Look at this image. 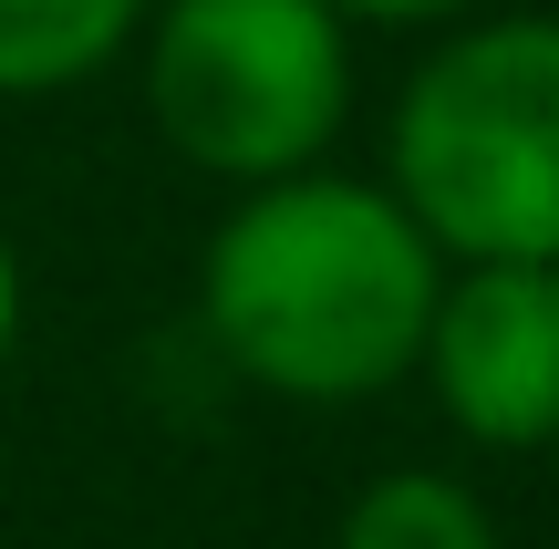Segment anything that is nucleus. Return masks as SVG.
I'll list each match as a JSON object with an SVG mask.
<instances>
[{
  "instance_id": "nucleus-7",
  "label": "nucleus",
  "mask_w": 559,
  "mask_h": 549,
  "mask_svg": "<svg viewBox=\"0 0 559 549\" xmlns=\"http://www.w3.org/2000/svg\"><path fill=\"white\" fill-rule=\"evenodd\" d=\"M342 21H445V11H477V0H332Z\"/></svg>"
},
{
  "instance_id": "nucleus-3",
  "label": "nucleus",
  "mask_w": 559,
  "mask_h": 549,
  "mask_svg": "<svg viewBox=\"0 0 559 549\" xmlns=\"http://www.w3.org/2000/svg\"><path fill=\"white\" fill-rule=\"evenodd\" d=\"M353 52H342L332 0H166L156 52H145V104L156 135L207 177H290L332 145Z\"/></svg>"
},
{
  "instance_id": "nucleus-5",
  "label": "nucleus",
  "mask_w": 559,
  "mask_h": 549,
  "mask_svg": "<svg viewBox=\"0 0 559 549\" xmlns=\"http://www.w3.org/2000/svg\"><path fill=\"white\" fill-rule=\"evenodd\" d=\"M145 0H0V94H62L104 73Z\"/></svg>"
},
{
  "instance_id": "nucleus-8",
  "label": "nucleus",
  "mask_w": 559,
  "mask_h": 549,
  "mask_svg": "<svg viewBox=\"0 0 559 549\" xmlns=\"http://www.w3.org/2000/svg\"><path fill=\"white\" fill-rule=\"evenodd\" d=\"M11 332H21V260L0 249V353H11Z\"/></svg>"
},
{
  "instance_id": "nucleus-6",
  "label": "nucleus",
  "mask_w": 559,
  "mask_h": 549,
  "mask_svg": "<svg viewBox=\"0 0 559 549\" xmlns=\"http://www.w3.org/2000/svg\"><path fill=\"white\" fill-rule=\"evenodd\" d=\"M342 549H498L487 529V509L456 488V477H383V488L353 498V518H342Z\"/></svg>"
},
{
  "instance_id": "nucleus-4",
  "label": "nucleus",
  "mask_w": 559,
  "mask_h": 549,
  "mask_svg": "<svg viewBox=\"0 0 559 549\" xmlns=\"http://www.w3.org/2000/svg\"><path fill=\"white\" fill-rule=\"evenodd\" d=\"M436 394L477 446H549L559 435V260H466L436 290L425 353Z\"/></svg>"
},
{
  "instance_id": "nucleus-1",
  "label": "nucleus",
  "mask_w": 559,
  "mask_h": 549,
  "mask_svg": "<svg viewBox=\"0 0 559 549\" xmlns=\"http://www.w3.org/2000/svg\"><path fill=\"white\" fill-rule=\"evenodd\" d=\"M436 322V239L394 187L353 177H260L207 239V332L270 394L342 405L383 394Z\"/></svg>"
},
{
  "instance_id": "nucleus-2",
  "label": "nucleus",
  "mask_w": 559,
  "mask_h": 549,
  "mask_svg": "<svg viewBox=\"0 0 559 549\" xmlns=\"http://www.w3.org/2000/svg\"><path fill=\"white\" fill-rule=\"evenodd\" d=\"M394 198L456 260H559V21H477L404 83Z\"/></svg>"
}]
</instances>
